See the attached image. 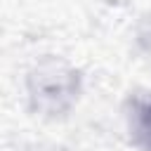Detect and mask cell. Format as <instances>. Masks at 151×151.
Instances as JSON below:
<instances>
[{"instance_id":"obj_1","label":"cell","mask_w":151,"mask_h":151,"mask_svg":"<svg viewBox=\"0 0 151 151\" xmlns=\"http://www.w3.org/2000/svg\"><path fill=\"white\" fill-rule=\"evenodd\" d=\"M83 90L78 68L57 57L40 59L26 76V97L33 113L42 118L66 116Z\"/></svg>"},{"instance_id":"obj_2","label":"cell","mask_w":151,"mask_h":151,"mask_svg":"<svg viewBox=\"0 0 151 151\" xmlns=\"http://www.w3.org/2000/svg\"><path fill=\"white\" fill-rule=\"evenodd\" d=\"M127 134L134 149L151 151V92H137L125 104Z\"/></svg>"}]
</instances>
